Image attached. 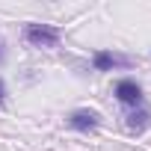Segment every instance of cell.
I'll list each match as a JSON object with an SVG mask.
<instances>
[{
  "label": "cell",
  "instance_id": "cell-4",
  "mask_svg": "<svg viewBox=\"0 0 151 151\" xmlns=\"http://www.w3.org/2000/svg\"><path fill=\"white\" fill-rule=\"evenodd\" d=\"M133 59L130 56H122V53H113V50H95L92 53V68L95 71H116V68H130Z\"/></svg>",
  "mask_w": 151,
  "mask_h": 151
},
{
  "label": "cell",
  "instance_id": "cell-5",
  "mask_svg": "<svg viewBox=\"0 0 151 151\" xmlns=\"http://www.w3.org/2000/svg\"><path fill=\"white\" fill-rule=\"evenodd\" d=\"M148 124H151V113H148V110L136 107V110H130V113H127V130H133V133H142Z\"/></svg>",
  "mask_w": 151,
  "mask_h": 151
},
{
  "label": "cell",
  "instance_id": "cell-3",
  "mask_svg": "<svg viewBox=\"0 0 151 151\" xmlns=\"http://www.w3.org/2000/svg\"><path fill=\"white\" fill-rule=\"evenodd\" d=\"M65 122H68L71 130H77V133H92V130H98V124H101V113H98V110H89V107H77V110L68 113Z\"/></svg>",
  "mask_w": 151,
  "mask_h": 151
},
{
  "label": "cell",
  "instance_id": "cell-1",
  "mask_svg": "<svg viewBox=\"0 0 151 151\" xmlns=\"http://www.w3.org/2000/svg\"><path fill=\"white\" fill-rule=\"evenodd\" d=\"M62 39V33L50 24H27L24 27V42L33 47H56Z\"/></svg>",
  "mask_w": 151,
  "mask_h": 151
},
{
  "label": "cell",
  "instance_id": "cell-2",
  "mask_svg": "<svg viewBox=\"0 0 151 151\" xmlns=\"http://www.w3.org/2000/svg\"><path fill=\"white\" fill-rule=\"evenodd\" d=\"M113 95H116L119 104H124V107H130V110L142 107V86H139L133 77H122V80H116Z\"/></svg>",
  "mask_w": 151,
  "mask_h": 151
},
{
  "label": "cell",
  "instance_id": "cell-7",
  "mask_svg": "<svg viewBox=\"0 0 151 151\" xmlns=\"http://www.w3.org/2000/svg\"><path fill=\"white\" fill-rule=\"evenodd\" d=\"M0 62H3V42H0Z\"/></svg>",
  "mask_w": 151,
  "mask_h": 151
},
{
  "label": "cell",
  "instance_id": "cell-6",
  "mask_svg": "<svg viewBox=\"0 0 151 151\" xmlns=\"http://www.w3.org/2000/svg\"><path fill=\"white\" fill-rule=\"evenodd\" d=\"M6 104V83H3V77H0V107Z\"/></svg>",
  "mask_w": 151,
  "mask_h": 151
}]
</instances>
